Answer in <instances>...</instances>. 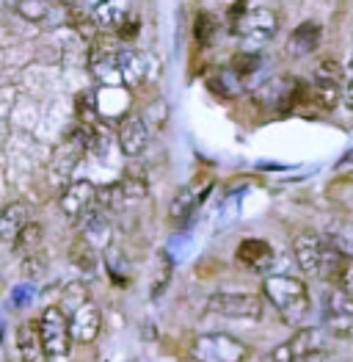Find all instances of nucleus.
<instances>
[{"label":"nucleus","mask_w":353,"mask_h":362,"mask_svg":"<svg viewBox=\"0 0 353 362\" xmlns=\"http://www.w3.org/2000/svg\"><path fill=\"white\" fill-rule=\"evenodd\" d=\"M39 241H42V227H39L36 221H30L28 227L20 233V238L14 241V249H17V252H33V249L39 246Z\"/></svg>","instance_id":"obj_27"},{"label":"nucleus","mask_w":353,"mask_h":362,"mask_svg":"<svg viewBox=\"0 0 353 362\" xmlns=\"http://www.w3.org/2000/svg\"><path fill=\"white\" fill-rule=\"evenodd\" d=\"M276 28H279V20L270 8H249V14L243 17L237 33L249 42V45H265L276 36Z\"/></svg>","instance_id":"obj_11"},{"label":"nucleus","mask_w":353,"mask_h":362,"mask_svg":"<svg viewBox=\"0 0 353 362\" xmlns=\"http://www.w3.org/2000/svg\"><path fill=\"white\" fill-rule=\"evenodd\" d=\"M149 144V127L147 122L141 119L138 114H127L124 119L119 122V147L127 158H138L144 155Z\"/></svg>","instance_id":"obj_12"},{"label":"nucleus","mask_w":353,"mask_h":362,"mask_svg":"<svg viewBox=\"0 0 353 362\" xmlns=\"http://www.w3.org/2000/svg\"><path fill=\"white\" fill-rule=\"evenodd\" d=\"M260 56L257 53H237L235 59H232V72H235L237 78H249V75H254L257 69H260Z\"/></svg>","instance_id":"obj_25"},{"label":"nucleus","mask_w":353,"mask_h":362,"mask_svg":"<svg viewBox=\"0 0 353 362\" xmlns=\"http://www.w3.org/2000/svg\"><path fill=\"white\" fill-rule=\"evenodd\" d=\"M72 260H75L83 272H88V274L94 272V263H97V260H94V243L88 241V238H80V241L72 246Z\"/></svg>","instance_id":"obj_24"},{"label":"nucleus","mask_w":353,"mask_h":362,"mask_svg":"<svg viewBox=\"0 0 353 362\" xmlns=\"http://www.w3.org/2000/svg\"><path fill=\"white\" fill-rule=\"evenodd\" d=\"M44 272H47V263H44L39 255H28V257H25V263H23V274H25L28 279H36V276H42Z\"/></svg>","instance_id":"obj_31"},{"label":"nucleus","mask_w":353,"mask_h":362,"mask_svg":"<svg viewBox=\"0 0 353 362\" xmlns=\"http://www.w3.org/2000/svg\"><path fill=\"white\" fill-rule=\"evenodd\" d=\"M342 103L345 108L353 111V53L345 61V86H342Z\"/></svg>","instance_id":"obj_30"},{"label":"nucleus","mask_w":353,"mask_h":362,"mask_svg":"<svg viewBox=\"0 0 353 362\" xmlns=\"http://www.w3.org/2000/svg\"><path fill=\"white\" fill-rule=\"evenodd\" d=\"M321 318L323 329L337 340H351L353 337V293L331 285L325 288L323 302H321Z\"/></svg>","instance_id":"obj_3"},{"label":"nucleus","mask_w":353,"mask_h":362,"mask_svg":"<svg viewBox=\"0 0 353 362\" xmlns=\"http://www.w3.org/2000/svg\"><path fill=\"white\" fill-rule=\"evenodd\" d=\"M17 351L25 362H47V349H44V337L39 329V321H28L17 329Z\"/></svg>","instance_id":"obj_14"},{"label":"nucleus","mask_w":353,"mask_h":362,"mask_svg":"<svg viewBox=\"0 0 353 362\" xmlns=\"http://www.w3.org/2000/svg\"><path fill=\"white\" fill-rule=\"evenodd\" d=\"M39 329L44 337V349L50 357H66L72 351V324L66 318V310L64 307H47L39 318Z\"/></svg>","instance_id":"obj_5"},{"label":"nucleus","mask_w":353,"mask_h":362,"mask_svg":"<svg viewBox=\"0 0 353 362\" xmlns=\"http://www.w3.org/2000/svg\"><path fill=\"white\" fill-rule=\"evenodd\" d=\"M88 302V291L80 285V282H72V285H66V291H64V310L72 315L80 304Z\"/></svg>","instance_id":"obj_26"},{"label":"nucleus","mask_w":353,"mask_h":362,"mask_svg":"<svg viewBox=\"0 0 353 362\" xmlns=\"http://www.w3.org/2000/svg\"><path fill=\"white\" fill-rule=\"evenodd\" d=\"M342 86H345V66H340L337 61L331 59L321 61L315 75H312V91H315V100L323 105L325 111L340 105Z\"/></svg>","instance_id":"obj_7"},{"label":"nucleus","mask_w":353,"mask_h":362,"mask_svg":"<svg viewBox=\"0 0 353 362\" xmlns=\"http://www.w3.org/2000/svg\"><path fill=\"white\" fill-rule=\"evenodd\" d=\"M293 255L298 269L306 276L328 282L334 269H337V263H340V257H342V249H337L325 235L301 233V235H295L293 241Z\"/></svg>","instance_id":"obj_2"},{"label":"nucleus","mask_w":353,"mask_h":362,"mask_svg":"<svg viewBox=\"0 0 353 362\" xmlns=\"http://www.w3.org/2000/svg\"><path fill=\"white\" fill-rule=\"evenodd\" d=\"M325 238L342 249L345 255H353V218H334L325 224Z\"/></svg>","instance_id":"obj_20"},{"label":"nucleus","mask_w":353,"mask_h":362,"mask_svg":"<svg viewBox=\"0 0 353 362\" xmlns=\"http://www.w3.org/2000/svg\"><path fill=\"white\" fill-rule=\"evenodd\" d=\"M328 285H337V288H342V291L353 293V255H345V252H342V257H340L337 269H334V274H331Z\"/></svg>","instance_id":"obj_22"},{"label":"nucleus","mask_w":353,"mask_h":362,"mask_svg":"<svg viewBox=\"0 0 353 362\" xmlns=\"http://www.w3.org/2000/svg\"><path fill=\"white\" fill-rule=\"evenodd\" d=\"M295 362H334V354L325 351V349H318V351H312V354H306V357H301Z\"/></svg>","instance_id":"obj_33"},{"label":"nucleus","mask_w":353,"mask_h":362,"mask_svg":"<svg viewBox=\"0 0 353 362\" xmlns=\"http://www.w3.org/2000/svg\"><path fill=\"white\" fill-rule=\"evenodd\" d=\"M47 3L50 0H17L14 3V11L23 20H28V23H42L47 17Z\"/></svg>","instance_id":"obj_23"},{"label":"nucleus","mask_w":353,"mask_h":362,"mask_svg":"<svg viewBox=\"0 0 353 362\" xmlns=\"http://www.w3.org/2000/svg\"><path fill=\"white\" fill-rule=\"evenodd\" d=\"M235 257L243 269H249V272L254 274H268L273 269V263H276L273 246L263 241V238H243V241L237 243Z\"/></svg>","instance_id":"obj_10"},{"label":"nucleus","mask_w":353,"mask_h":362,"mask_svg":"<svg viewBox=\"0 0 353 362\" xmlns=\"http://www.w3.org/2000/svg\"><path fill=\"white\" fill-rule=\"evenodd\" d=\"M321 33H323V28L318 23H301L290 36V50L295 56H309L312 50H318Z\"/></svg>","instance_id":"obj_19"},{"label":"nucleus","mask_w":353,"mask_h":362,"mask_svg":"<svg viewBox=\"0 0 353 362\" xmlns=\"http://www.w3.org/2000/svg\"><path fill=\"white\" fill-rule=\"evenodd\" d=\"M215 28H218L215 17H213V14H207V11H202V14L196 17V42H202V45H207V42L213 39V33H215Z\"/></svg>","instance_id":"obj_28"},{"label":"nucleus","mask_w":353,"mask_h":362,"mask_svg":"<svg viewBox=\"0 0 353 362\" xmlns=\"http://www.w3.org/2000/svg\"><path fill=\"white\" fill-rule=\"evenodd\" d=\"M30 224V211L25 202H11L6 205V211L0 216V238L14 246V241L20 238V233Z\"/></svg>","instance_id":"obj_16"},{"label":"nucleus","mask_w":353,"mask_h":362,"mask_svg":"<svg viewBox=\"0 0 353 362\" xmlns=\"http://www.w3.org/2000/svg\"><path fill=\"white\" fill-rule=\"evenodd\" d=\"M207 310L213 315H224V318H237V321H260L263 318V299L254 293H213L207 299Z\"/></svg>","instance_id":"obj_6"},{"label":"nucleus","mask_w":353,"mask_h":362,"mask_svg":"<svg viewBox=\"0 0 353 362\" xmlns=\"http://www.w3.org/2000/svg\"><path fill=\"white\" fill-rule=\"evenodd\" d=\"M78 117H80V124H97V105L91 94L78 97Z\"/></svg>","instance_id":"obj_29"},{"label":"nucleus","mask_w":353,"mask_h":362,"mask_svg":"<svg viewBox=\"0 0 353 362\" xmlns=\"http://www.w3.org/2000/svg\"><path fill=\"white\" fill-rule=\"evenodd\" d=\"M290 94H293V89L285 81H270L268 86L260 89L257 100H260V105H265V108H279V105H287Z\"/></svg>","instance_id":"obj_21"},{"label":"nucleus","mask_w":353,"mask_h":362,"mask_svg":"<svg viewBox=\"0 0 353 362\" xmlns=\"http://www.w3.org/2000/svg\"><path fill=\"white\" fill-rule=\"evenodd\" d=\"M130 17V0H100L94 6V23L102 28H119Z\"/></svg>","instance_id":"obj_18"},{"label":"nucleus","mask_w":353,"mask_h":362,"mask_svg":"<svg viewBox=\"0 0 353 362\" xmlns=\"http://www.w3.org/2000/svg\"><path fill=\"white\" fill-rule=\"evenodd\" d=\"M138 30H141V20L130 14V17H127V20L116 28V36L119 39H124V42H130V39H136V36H138Z\"/></svg>","instance_id":"obj_32"},{"label":"nucleus","mask_w":353,"mask_h":362,"mask_svg":"<svg viewBox=\"0 0 353 362\" xmlns=\"http://www.w3.org/2000/svg\"><path fill=\"white\" fill-rule=\"evenodd\" d=\"M69 324H72V337L75 343H91L97 340V334L102 329V313L100 307L88 299L86 304H80L72 315H69Z\"/></svg>","instance_id":"obj_13"},{"label":"nucleus","mask_w":353,"mask_h":362,"mask_svg":"<svg viewBox=\"0 0 353 362\" xmlns=\"http://www.w3.org/2000/svg\"><path fill=\"white\" fill-rule=\"evenodd\" d=\"M207 194H210V185H205V188H199L196 182H193V185H185L174 199H172V208H169L172 221H188V218L193 216V211L205 202Z\"/></svg>","instance_id":"obj_17"},{"label":"nucleus","mask_w":353,"mask_h":362,"mask_svg":"<svg viewBox=\"0 0 353 362\" xmlns=\"http://www.w3.org/2000/svg\"><path fill=\"white\" fill-rule=\"evenodd\" d=\"M325 329H315V327H301L293 337H287L285 343H279L270 354H268V362H295L318 349H323L325 340Z\"/></svg>","instance_id":"obj_9"},{"label":"nucleus","mask_w":353,"mask_h":362,"mask_svg":"<svg viewBox=\"0 0 353 362\" xmlns=\"http://www.w3.org/2000/svg\"><path fill=\"white\" fill-rule=\"evenodd\" d=\"M351 163H353V147L348 152H345V155H342L340 160H337V166H340V169H345V166H351Z\"/></svg>","instance_id":"obj_34"},{"label":"nucleus","mask_w":353,"mask_h":362,"mask_svg":"<svg viewBox=\"0 0 353 362\" xmlns=\"http://www.w3.org/2000/svg\"><path fill=\"white\" fill-rule=\"evenodd\" d=\"M97 191H100V188H97L94 182H88V180L69 182V185L61 191V197H59L61 213H64L69 221L80 224L88 213L100 208V205H97Z\"/></svg>","instance_id":"obj_8"},{"label":"nucleus","mask_w":353,"mask_h":362,"mask_svg":"<svg viewBox=\"0 0 353 362\" xmlns=\"http://www.w3.org/2000/svg\"><path fill=\"white\" fill-rule=\"evenodd\" d=\"M119 72L124 86H141L149 78V59L138 50H119Z\"/></svg>","instance_id":"obj_15"},{"label":"nucleus","mask_w":353,"mask_h":362,"mask_svg":"<svg viewBox=\"0 0 353 362\" xmlns=\"http://www.w3.org/2000/svg\"><path fill=\"white\" fill-rule=\"evenodd\" d=\"M249 357V346L227 332L199 334L191 346V360L196 362H243Z\"/></svg>","instance_id":"obj_4"},{"label":"nucleus","mask_w":353,"mask_h":362,"mask_svg":"<svg viewBox=\"0 0 353 362\" xmlns=\"http://www.w3.org/2000/svg\"><path fill=\"white\" fill-rule=\"evenodd\" d=\"M59 3H61V0H59Z\"/></svg>","instance_id":"obj_35"},{"label":"nucleus","mask_w":353,"mask_h":362,"mask_svg":"<svg viewBox=\"0 0 353 362\" xmlns=\"http://www.w3.org/2000/svg\"><path fill=\"white\" fill-rule=\"evenodd\" d=\"M265 299L276 307V313L285 318V324L290 327H301L309 315V288L290 274H270L263 282Z\"/></svg>","instance_id":"obj_1"}]
</instances>
